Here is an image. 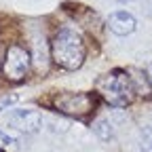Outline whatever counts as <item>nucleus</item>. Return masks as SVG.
<instances>
[{
	"label": "nucleus",
	"instance_id": "0eeeda50",
	"mask_svg": "<svg viewBox=\"0 0 152 152\" xmlns=\"http://www.w3.org/2000/svg\"><path fill=\"white\" fill-rule=\"evenodd\" d=\"M93 133L102 142H112L114 135H116V127H114V123L110 118H97L93 123Z\"/></svg>",
	"mask_w": 152,
	"mask_h": 152
},
{
	"label": "nucleus",
	"instance_id": "7ed1b4c3",
	"mask_svg": "<svg viewBox=\"0 0 152 152\" xmlns=\"http://www.w3.org/2000/svg\"><path fill=\"white\" fill-rule=\"evenodd\" d=\"M51 106L61 112V114H68V116H78V118H85L87 114L93 110L95 106V97L91 93H72V91H59L53 95L51 99Z\"/></svg>",
	"mask_w": 152,
	"mask_h": 152
},
{
	"label": "nucleus",
	"instance_id": "423d86ee",
	"mask_svg": "<svg viewBox=\"0 0 152 152\" xmlns=\"http://www.w3.org/2000/svg\"><path fill=\"white\" fill-rule=\"evenodd\" d=\"M106 26H108V30L112 34H116V36H129V34L135 32L137 21H135V17H133L131 13H127V11H114L108 17Z\"/></svg>",
	"mask_w": 152,
	"mask_h": 152
},
{
	"label": "nucleus",
	"instance_id": "9d476101",
	"mask_svg": "<svg viewBox=\"0 0 152 152\" xmlns=\"http://www.w3.org/2000/svg\"><path fill=\"white\" fill-rule=\"evenodd\" d=\"M19 102V95L17 93H11V95H2L0 97V112H4V110H9L13 104H17Z\"/></svg>",
	"mask_w": 152,
	"mask_h": 152
},
{
	"label": "nucleus",
	"instance_id": "9b49d317",
	"mask_svg": "<svg viewBox=\"0 0 152 152\" xmlns=\"http://www.w3.org/2000/svg\"><path fill=\"white\" fill-rule=\"evenodd\" d=\"M146 74H148V80H150V85H152V61L148 64V68H146Z\"/></svg>",
	"mask_w": 152,
	"mask_h": 152
},
{
	"label": "nucleus",
	"instance_id": "6e6552de",
	"mask_svg": "<svg viewBox=\"0 0 152 152\" xmlns=\"http://www.w3.org/2000/svg\"><path fill=\"white\" fill-rule=\"evenodd\" d=\"M140 146H142V152H152V129L150 127L142 129V133H140Z\"/></svg>",
	"mask_w": 152,
	"mask_h": 152
},
{
	"label": "nucleus",
	"instance_id": "39448f33",
	"mask_svg": "<svg viewBox=\"0 0 152 152\" xmlns=\"http://www.w3.org/2000/svg\"><path fill=\"white\" fill-rule=\"evenodd\" d=\"M7 125L21 133H38L45 125V118L40 112H36L32 108H17V110L9 112Z\"/></svg>",
	"mask_w": 152,
	"mask_h": 152
},
{
	"label": "nucleus",
	"instance_id": "20e7f679",
	"mask_svg": "<svg viewBox=\"0 0 152 152\" xmlns=\"http://www.w3.org/2000/svg\"><path fill=\"white\" fill-rule=\"evenodd\" d=\"M30 53L19 47V45H11L7 49V55H4V61H2V72L9 80L13 83H19L26 78V74L30 70Z\"/></svg>",
	"mask_w": 152,
	"mask_h": 152
},
{
	"label": "nucleus",
	"instance_id": "f03ea898",
	"mask_svg": "<svg viewBox=\"0 0 152 152\" xmlns=\"http://www.w3.org/2000/svg\"><path fill=\"white\" fill-rule=\"evenodd\" d=\"M95 91L112 108H127L133 99V85L125 70H112L95 83Z\"/></svg>",
	"mask_w": 152,
	"mask_h": 152
},
{
	"label": "nucleus",
	"instance_id": "1a4fd4ad",
	"mask_svg": "<svg viewBox=\"0 0 152 152\" xmlns=\"http://www.w3.org/2000/svg\"><path fill=\"white\" fill-rule=\"evenodd\" d=\"M0 146H7V148H19L21 146V140L11 135L7 131H0Z\"/></svg>",
	"mask_w": 152,
	"mask_h": 152
},
{
	"label": "nucleus",
	"instance_id": "f257e3e1",
	"mask_svg": "<svg viewBox=\"0 0 152 152\" xmlns=\"http://www.w3.org/2000/svg\"><path fill=\"white\" fill-rule=\"evenodd\" d=\"M51 57L64 70H78L87 57V47L80 34L72 28H59L51 40Z\"/></svg>",
	"mask_w": 152,
	"mask_h": 152
},
{
	"label": "nucleus",
	"instance_id": "f8f14e48",
	"mask_svg": "<svg viewBox=\"0 0 152 152\" xmlns=\"http://www.w3.org/2000/svg\"><path fill=\"white\" fill-rule=\"evenodd\" d=\"M114 2H131V0H114Z\"/></svg>",
	"mask_w": 152,
	"mask_h": 152
}]
</instances>
